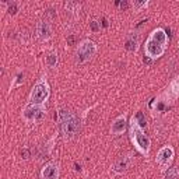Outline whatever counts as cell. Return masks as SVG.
I'll return each mask as SVG.
<instances>
[{"label": "cell", "instance_id": "obj_1", "mask_svg": "<svg viewBox=\"0 0 179 179\" xmlns=\"http://www.w3.org/2000/svg\"><path fill=\"white\" fill-rule=\"evenodd\" d=\"M60 126L66 137H74L80 130V120L69 111H60Z\"/></svg>", "mask_w": 179, "mask_h": 179}, {"label": "cell", "instance_id": "obj_2", "mask_svg": "<svg viewBox=\"0 0 179 179\" xmlns=\"http://www.w3.org/2000/svg\"><path fill=\"white\" fill-rule=\"evenodd\" d=\"M94 53H95V46H94L93 42H84V44L78 48L77 59H78V62H86L93 56Z\"/></svg>", "mask_w": 179, "mask_h": 179}, {"label": "cell", "instance_id": "obj_3", "mask_svg": "<svg viewBox=\"0 0 179 179\" xmlns=\"http://www.w3.org/2000/svg\"><path fill=\"white\" fill-rule=\"evenodd\" d=\"M48 97V87L44 83H39L32 88V94H31V101L32 102H42Z\"/></svg>", "mask_w": 179, "mask_h": 179}, {"label": "cell", "instance_id": "obj_4", "mask_svg": "<svg viewBox=\"0 0 179 179\" xmlns=\"http://www.w3.org/2000/svg\"><path fill=\"white\" fill-rule=\"evenodd\" d=\"M162 44H159V42H157L155 39H153V38H150V41L147 42V52H148V55H150L151 57H158L162 55Z\"/></svg>", "mask_w": 179, "mask_h": 179}, {"label": "cell", "instance_id": "obj_5", "mask_svg": "<svg viewBox=\"0 0 179 179\" xmlns=\"http://www.w3.org/2000/svg\"><path fill=\"white\" fill-rule=\"evenodd\" d=\"M172 157V150L171 148H168V147H165V148H162V150L159 151L158 154V162L161 164V165H168V162H169V159H171Z\"/></svg>", "mask_w": 179, "mask_h": 179}, {"label": "cell", "instance_id": "obj_6", "mask_svg": "<svg viewBox=\"0 0 179 179\" xmlns=\"http://www.w3.org/2000/svg\"><path fill=\"white\" fill-rule=\"evenodd\" d=\"M44 179H56L57 178V167L53 164H49L48 167L42 171Z\"/></svg>", "mask_w": 179, "mask_h": 179}, {"label": "cell", "instance_id": "obj_7", "mask_svg": "<svg viewBox=\"0 0 179 179\" xmlns=\"http://www.w3.org/2000/svg\"><path fill=\"white\" fill-rule=\"evenodd\" d=\"M24 115L28 119H39L42 118V111L39 108H37V106H29V108L25 109Z\"/></svg>", "mask_w": 179, "mask_h": 179}, {"label": "cell", "instance_id": "obj_8", "mask_svg": "<svg viewBox=\"0 0 179 179\" xmlns=\"http://www.w3.org/2000/svg\"><path fill=\"white\" fill-rule=\"evenodd\" d=\"M38 32H39V37L42 39H46V38L50 37V27L46 21H42L39 24V28H38Z\"/></svg>", "mask_w": 179, "mask_h": 179}, {"label": "cell", "instance_id": "obj_9", "mask_svg": "<svg viewBox=\"0 0 179 179\" xmlns=\"http://www.w3.org/2000/svg\"><path fill=\"white\" fill-rule=\"evenodd\" d=\"M125 129H126V122H125V119L123 118L116 119L115 123H114V126H112V132L116 133V134H119V133H122Z\"/></svg>", "mask_w": 179, "mask_h": 179}, {"label": "cell", "instance_id": "obj_10", "mask_svg": "<svg viewBox=\"0 0 179 179\" xmlns=\"http://www.w3.org/2000/svg\"><path fill=\"white\" fill-rule=\"evenodd\" d=\"M137 42H138L137 35H130V37L127 38L126 44H125V48H126L127 50H130V52H134V50L137 49Z\"/></svg>", "mask_w": 179, "mask_h": 179}, {"label": "cell", "instance_id": "obj_11", "mask_svg": "<svg viewBox=\"0 0 179 179\" xmlns=\"http://www.w3.org/2000/svg\"><path fill=\"white\" fill-rule=\"evenodd\" d=\"M136 140H137V144L141 147L143 150H147V148H148V138H147L141 132H136Z\"/></svg>", "mask_w": 179, "mask_h": 179}, {"label": "cell", "instance_id": "obj_12", "mask_svg": "<svg viewBox=\"0 0 179 179\" xmlns=\"http://www.w3.org/2000/svg\"><path fill=\"white\" fill-rule=\"evenodd\" d=\"M153 39H155L157 42H159V44H165V41H167V37H165V34H164L162 29H157V31H154L153 32Z\"/></svg>", "mask_w": 179, "mask_h": 179}, {"label": "cell", "instance_id": "obj_13", "mask_svg": "<svg viewBox=\"0 0 179 179\" xmlns=\"http://www.w3.org/2000/svg\"><path fill=\"white\" fill-rule=\"evenodd\" d=\"M176 175H178V169H176V168H169L165 179H176Z\"/></svg>", "mask_w": 179, "mask_h": 179}, {"label": "cell", "instance_id": "obj_14", "mask_svg": "<svg viewBox=\"0 0 179 179\" xmlns=\"http://www.w3.org/2000/svg\"><path fill=\"white\" fill-rule=\"evenodd\" d=\"M46 60H48L49 66H55V65H56V62H57V55H56V53H50Z\"/></svg>", "mask_w": 179, "mask_h": 179}, {"label": "cell", "instance_id": "obj_15", "mask_svg": "<svg viewBox=\"0 0 179 179\" xmlns=\"http://www.w3.org/2000/svg\"><path fill=\"white\" fill-rule=\"evenodd\" d=\"M136 119L138 120V125H140L141 127L146 126V119H144V115H143L141 112H138V114L136 115Z\"/></svg>", "mask_w": 179, "mask_h": 179}, {"label": "cell", "instance_id": "obj_16", "mask_svg": "<svg viewBox=\"0 0 179 179\" xmlns=\"http://www.w3.org/2000/svg\"><path fill=\"white\" fill-rule=\"evenodd\" d=\"M125 168H126V161H123V159H120V161L115 165V169H116V171H123Z\"/></svg>", "mask_w": 179, "mask_h": 179}, {"label": "cell", "instance_id": "obj_17", "mask_svg": "<svg viewBox=\"0 0 179 179\" xmlns=\"http://www.w3.org/2000/svg\"><path fill=\"white\" fill-rule=\"evenodd\" d=\"M90 27H91V29H93V31H98V29H99L97 21H91V23H90Z\"/></svg>", "mask_w": 179, "mask_h": 179}, {"label": "cell", "instance_id": "obj_18", "mask_svg": "<svg viewBox=\"0 0 179 179\" xmlns=\"http://www.w3.org/2000/svg\"><path fill=\"white\" fill-rule=\"evenodd\" d=\"M16 11H17V6L16 4H11V6L8 7V13H10V14H16Z\"/></svg>", "mask_w": 179, "mask_h": 179}, {"label": "cell", "instance_id": "obj_19", "mask_svg": "<svg viewBox=\"0 0 179 179\" xmlns=\"http://www.w3.org/2000/svg\"><path fill=\"white\" fill-rule=\"evenodd\" d=\"M74 42H76V38H74V35H70V37L67 38V44H69V45H74Z\"/></svg>", "mask_w": 179, "mask_h": 179}, {"label": "cell", "instance_id": "obj_20", "mask_svg": "<svg viewBox=\"0 0 179 179\" xmlns=\"http://www.w3.org/2000/svg\"><path fill=\"white\" fill-rule=\"evenodd\" d=\"M21 155H23V158H28V157H29V151L28 150H23V151H21Z\"/></svg>", "mask_w": 179, "mask_h": 179}, {"label": "cell", "instance_id": "obj_21", "mask_svg": "<svg viewBox=\"0 0 179 179\" xmlns=\"http://www.w3.org/2000/svg\"><path fill=\"white\" fill-rule=\"evenodd\" d=\"M116 4H119L122 8H127V2H122V3H119V2H116Z\"/></svg>", "mask_w": 179, "mask_h": 179}, {"label": "cell", "instance_id": "obj_22", "mask_svg": "<svg viewBox=\"0 0 179 179\" xmlns=\"http://www.w3.org/2000/svg\"><path fill=\"white\" fill-rule=\"evenodd\" d=\"M102 25H104V27H108V23H106V20H102Z\"/></svg>", "mask_w": 179, "mask_h": 179}]
</instances>
